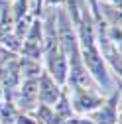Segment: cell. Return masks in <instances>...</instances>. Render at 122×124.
<instances>
[{"mask_svg":"<svg viewBox=\"0 0 122 124\" xmlns=\"http://www.w3.org/2000/svg\"><path fill=\"white\" fill-rule=\"evenodd\" d=\"M59 85L51 79L47 73H41L39 79H38V99L41 101V104L45 106H51L57 102L59 99Z\"/></svg>","mask_w":122,"mask_h":124,"instance_id":"cell-1","label":"cell"},{"mask_svg":"<svg viewBox=\"0 0 122 124\" xmlns=\"http://www.w3.org/2000/svg\"><path fill=\"white\" fill-rule=\"evenodd\" d=\"M77 124H93V120H79Z\"/></svg>","mask_w":122,"mask_h":124,"instance_id":"cell-10","label":"cell"},{"mask_svg":"<svg viewBox=\"0 0 122 124\" xmlns=\"http://www.w3.org/2000/svg\"><path fill=\"white\" fill-rule=\"evenodd\" d=\"M102 104V99L97 95L95 91H87V89H75V97H73V106L77 112H89L95 110Z\"/></svg>","mask_w":122,"mask_h":124,"instance_id":"cell-2","label":"cell"},{"mask_svg":"<svg viewBox=\"0 0 122 124\" xmlns=\"http://www.w3.org/2000/svg\"><path fill=\"white\" fill-rule=\"evenodd\" d=\"M8 12H10V0H0V24H8Z\"/></svg>","mask_w":122,"mask_h":124,"instance_id":"cell-8","label":"cell"},{"mask_svg":"<svg viewBox=\"0 0 122 124\" xmlns=\"http://www.w3.org/2000/svg\"><path fill=\"white\" fill-rule=\"evenodd\" d=\"M36 101H38V79H26L24 85L20 87L18 104L24 108V110H30Z\"/></svg>","mask_w":122,"mask_h":124,"instance_id":"cell-4","label":"cell"},{"mask_svg":"<svg viewBox=\"0 0 122 124\" xmlns=\"http://www.w3.org/2000/svg\"><path fill=\"white\" fill-rule=\"evenodd\" d=\"M18 73L24 75V81L26 79H39V75H41V67L36 59H30V57H24L20 61V69Z\"/></svg>","mask_w":122,"mask_h":124,"instance_id":"cell-6","label":"cell"},{"mask_svg":"<svg viewBox=\"0 0 122 124\" xmlns=\"http://www.w3.org/2000/svg\"><path fill=\"white\" fill-rule=\"evenodd\" d=\"M10 57H12V55H10L8 51L0 49V71H2V69H4V67H6L8 63H10Z\"/></svg>","mask_w":122,"mask_h":124,"instance_id":"cell-9","label":"cell"},{"mask_svg":"<svg viewBox=\"0 0 122 124\" xmlns=\"http://www.w3.org/2000/svg\"><path fill=\"white\" fill-rule=\"evenodd\" d=\"M116 99H118V95H116V93H114V97H112V101L110 102H102L100 106V110H97L95 114H93V124H114L116 122Z\"/></svg>","mask_w":122,"mask_h":124,"instance_id":"cell-5","label":"cell"},{"mask_svg":"<svg viewBox=\"0 0 122 124\" xmlns=\"http://www.w3.org/2000/svg\"><path fill=\"white\" fill-rule=\"evenodd\" d=\"M38 120H41L43 124H59V116L55 114V110H51V106L45 104L38 108Z\"/></svg>","mask_w":122,"mask_h":124,"instance_id":"cell-7","label":"cell"},{"mask_svg":"<svg viewBox=\"0 0 122 124\" xmlns=\"http://www.w3.org/2000/svg\"><path fill=\"white\" fill-rule=\"evenodd\" d=\"M47 69H49V77L59 85V83H65L67 81V73H69V65H67V59L65 55L61 53V49L53 55H47Z\"/></svg>","mask_w":122,"mask_h":124,"instance_id":"cell-3","label":"cell"}]
</instances>
